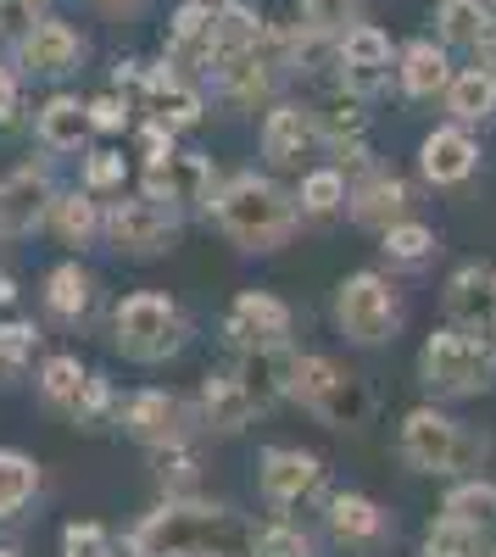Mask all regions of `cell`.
<instances>
[{"instance_id":"obj_1","label":"cell","mask_w":496,"mask_h":557,"mask_svg":"<svg viewBox=\"0 0 496 557\" xmlns=\"http://www.w3.org/2000/svg\"><path fill=\"white\" fill-rule=\"evenodd\" d=\"M134 546L146 557H240L251 546V530L212 507H162Z\"/></svg>"},{"instance_id":"obj_2","label":"cell","mask_w":496,"mask_h":557,"mask_svg":"<svg viewBox=\"0 0 496 557\" xmlns=\"http://www.w3.org/2000/svg\"><path fill=\"white\" fill-rule=\"evenodd\" d=\"M218 218H223V228H230L235 240L274 246V240H285V228H290V201L274 190V184H262V178H235L230 190H223V201H218Z\"/></svg>"},{"instance_id":"obj_3","label":"cell","mask_w":496,"mask_h":557,"mask_svg":"<svg viewBox=\"0 0 496 557\" xmlns=\"http://www.w3.org/2000/svg\"><path fill=\"white\" fill-rule=\"evenodd\" d=\"M491 380V351L469 335H435L424 346V385L446 391V396H463L480 391Z\"/></svg>"},{"instance_id":"obj_4","label":"cell","mask_w":496,"mask_h":557,"mask_svg":"<svg viewBox=\"0 0 496 557\" xmlns=\"http://www.w3.org/2000/svg\"><path fill=\"white\" fill-rule=\"evenodd\" d=\"M117 341L128 357H168L178 346V312L162 296H128L117 307Z\"/></svg>"},{"instance_id":"obj_5","label":"cell","mask_w":496,"mask_h":557,"mask_svg":"<svg viewBox=\"0 0 496 557\" xmlns=\"http://www.w3.org/2000/svg\"><path fill=\"white\" fill-rule=\"evenodd\" d=\"M340 323H346V335L363 341V346L385 341V330L396 323V301L374 273H357L351 285H340Z\"/></svg>"},{"instance_id":"obj_6","label":"cell","mask_w":496,"mask_h":557,"mask_svg":"<svg viewBox=\"0 0 496 557\" xmlns=\"http://www.w3.org/2000/svg\"><path fill=\"white\" fill-rule=\"evenodd\" d=\"M296 396L307 401V407H319L324 418H335V424H351L357 412H363V391L357 385H346L335 368L324 362V357H307V362H296Z\"/></svg>"},{"instance_id":"obj_7","label":"cell","mask_w":496,"mask_h":557,"mask_svg":"<svg viewBox=\"0 0 496 557\" xmlns=\"http://www.w3.org/2000/svg\"><path fill=\"white\" fill-rule=\"evenodd\" d=\"M401 451H408L413 469H458V457H463V441L458 430L446 424L441 412H413L408 424H401Z\"/></svg>"},{"instance_id":"obj_8","label":"cell","mask_w":496,"mask_h":557,"mask_svg":"<svg viewBox=\"0 0 496 557\" xmlns=\"http://www.w3.org/2000/svg\"><path fill=\"white\" fill-rule=\"evenodd\" d=\"M207 162L201 157H151V168H146V196L151 201H201V190H207Z\"/></svg>"},{"instance_id":"obj_9","label":"cell","mask_w":496,"mask_h":557,"mask_svg":"<svg viewBox=\"0 0 496 557\" xmlns=\"http://www.w3.org/2000/svg\"><path fill=\"white\" fill-rule=\"evenodd\" d=\"M112 235H117V246H128V251H157V246L173 235V218H168L157 201H123V207L112 212Z\"/></svg>"},{"instance_id":"obj_10","label":"cell","mask_w":496,"mask_h":557,"mask_svg":"<svg viewBox=\"0 0 496 557\" xmlns=\"http://www.w3.org/2000/svg\"><path fill=\"white\" fill-rule=\"evenodd\" d=\"M290 330V312L274 296H240L235 318H230V335H240L246 346H274Z\"/></svg>"},{"instance_id":"obj_11","label":"cell","mask_w":496,"mask_h":557,"mask_svg":"<svg viewBox=\"0 0 496 557\" xmlns=\"http://www.w3.org/2000/svg\"><path fill=\"white\" fill-rule=\"evenodd\" d=\"M446 307H452V318L463 323V330H491L496 323V285L480 268H463L452 278V290H446Z\"/></svg>"},{"instance_id":"obj_12","label":"cell","mask_w":496,"mask_h":557,"mask_svg":"<svg viewBox=\"0 0 496 557\" xmlns=\"http://www.w3.org/2000/svg\"><path fill=\"white\" fill-rule=\"evenodd\" d=\"M73 57H78V39H73L67 23H39V28L23 39V62H28L34 73H67Z\"/></svg>"},{"instance_id":"obj_13","label":"cell","mask_w":496,"mask_h":557,"mask_svg":"<svg viewBox=\"0 0 496 557\" xmlns=\"http://www.w3.org/2000/svg\"><path fill=\"white\" fill-rule=\"evenodd\" d=\"M307 146H312V123H307L296 107H280L274 117H268V128H262V157L274 162V168H290Z\"/></svg>"},{"instance_id":"obj_14","label":"cell","mask_w":496,"mask_h":557,"mask_svg":"<svg viewBox=\"0 0 496 557\" xmlns=\"http://www.w3.org/2000/svg\"><path fill=\"white\" fill-rule=\"evenodd\" d=\"M312 480H319V462H312L307 451H268V462H262V491L274 502L301 496Z\"/></svg>"},{"instance_id":"obj_15","label":"cell","mask_w":496,"mask_h":557,"mask_svg":"<svg viewBox=\"0 0 496 557\" xmlns=\"http://www.w3.org/2000/svg\"><path fill=\"white\" fill-rule=\"evenodd\" d=\"M469 168H474V146H469L458 128H441V134L424 139V173H430L435 184H452V178H463Z\"/></svg>"},{"instance_id":"obj_16","label":"cell","mask_w":496,"mask_h":557,"mask_svg":"<svg viewBox=\"0 0 496 557\" xmlns=\"http://www.w3.org/2000/svg\"><path fill=\"white\" fill-rule=\"evenodd\" d=\"M45 212V178L39 173H17V178H7L0 184V228H28L34 218Z\"/></svg>"},{"instance_id":"obj_17","label":"cell","mask_w":496,"mask_h":557,"mask_svg":"<svg viewBox=\"0 0 496 557\" xmlns=\"http://www.w3.org/2000/svg\"><path fill=\"white\" fill-rule=\"evenodd\" d=\"M128 424H134V435L140 441H178V430H185V412H178V401L173 396H140L128 407Z\"/></svg>"},{"instance_id":"obj_18","label":"cell","mask_w":496,"mask_h":557,"mask_svg":"<svg viewBox=\"0 0 496 557\" xmlns=\"http://www.w3.org/2000/svg\"><path fill=\"white\" fill-rule=\"evenodd\" d=\"M45 391H51L57 401H73L78 412H96V407L107 401V391H101L96 380H84L73 357H57V362H45Z\"/></svg>"},{"instance_id":"obj_19","label":"cell","mask_w":496,"mask_h":557,"mask_svg":"<svg viewBox=\"0 0 496 557\" xmlns=\"http://www.w3.org/2000/svg\"><path fill=\"white\" fill-rule=\"evenodd\" d=\"M151 107H157V117H162V123H173V128H185V123H196V117H201V101H196L190 89L173 78V73H151Z\"/></svg>"},{"instance_id":"obj_20","label":"cell","mask_w":496,"mask_h":557,"mask_svg":"<svg viewBox=\"0 0 496 557\" xmlns=\"http://www.w3.org/2000/svg\"><path fill=\"white\" fill-rule=\"evenodd\" d=\"M251 412H257V401L240 391V380H212L207 385V418L218 430H240Z\"/></svg>"},{"instance_id":"obj_21","label":"cell","mask_w":496,"mask_h":557,"mask_svg":"<svg viewBox=\"0 0 496 557\" xmlns=\"http://www.w3.org/2000/svg\"><path fill=\"white\" fill-rule=\"evenodd\" d=\"M401 84L413 89V96H435L446 84V57L435 45H408V57H401Z\"/></svg>"},{"instance_id":"obj_22","label":"cell","mask_w":496,"mask_h":557,"mask_svg":"<svg viewBox=\"0 0 496 557\" xmlns=\"http://www.w3.org/2000/svg\"><path fill=\"white\" fill-rule=\"evenodd\" d=\"M84 128H89V117H84V107L78 101H51L39 112V134H45V146H78L84 139Z\"/></svg>"},{"instance_id":"obj_23","label":"cell","mask_w":496,"mask_h":557,"mask_svg":"<svg viewBox=\"0 0 496 557\" xmlns=\"http://www.w3.org/2000/svg\"><path fill=\"white\" fill-rule=\"evenodd\" d=\"M485 7H480V0H446V7H441V34L446 39H458V45H480L485 39Z\"/></svg>"},{"instance_id":"obj_24","label":"cell","mask_w":496,"mask_h":557,"mask_svg":"<svg viewBox=\"0 0 496 557\" xmlns=\"http://www.w3.org/2000/svg\"><path fill=\"white\" fill-rule=\"evenodd\" d=\"M34 496V462L17 457V451H0V519L12 513V507H23Z\"/></svg>"},{"instance_id":"obj_25","label":"cell","mask_w":496,"mask_h":557,"mask_svg":"<svg viewBox=\"0 0 496 557\" xmlns=\"http://www.w3.org/2000/svg\"><path fill=\"white\" fill-rule=\"evenodd\" d=\"M491 107H496V78H491V73L474 67V73H463V78L452 84V112H458V117L474 123V117H485Z\"/></svg>"},{"instance_id":"obj_26","label":"cell","mask_w":496,"mask_h":557,"mask_svg":"<svg viewBox=\"0 0 496 557\" xmlns=\"http://www.w3.org/2000/svg\"><path fill=\"white\" fill-rule=\"evenodd\" d=\"M401 207H408V190H401L396 178H374L363 196H357V218L363 223H390Z\"/></svg>"},{"instance_id":"obj_27","label":"cell","mask_w":496,"mask_h":557,"mask_svg":"<svg viewBox=\"0 0 496 557\" xmlns=\"http://www.w3.org/2000/svg\"><path fill=\"white\" fill-rule=\"evenodd\" d=\"M340 62L346 67H385L390 62V39L380 28H351L340 39Z\"/></svg>"},{"instance_id":"obj_28","label":"cell","mask_w":496,"mask_h":557,"mask_svg":"<svg viewBox=\"0 0 496 557\" xmlns=\"http://www.w3.org/2000/svg\"><path fill=\"white\" fill-rule=\"evenodd\" d=\"M446 519H458V524H496V491H491V485H463V491H452V502H446Z\"/></svg>"},{"instance_id":"obj_29","label":"cell","mask_w":496,"mask_h":557,"mask_svg":"<svg viewBox=\"0 0 496 557\" xmlns=\"http://www.w3.org/2000/svg\"><path fill=\"white\" fill-rule=\"evenodd\" d=\"M330 524H335V535L363 541V535L380 530V513H374V502H363V496H340V502L330 507Z\"/></svg>"},{"instance_id":"obj_30","label":"cell","mask_w":496,"mask_h":557,"mask_svg":"<svg viewBox=\"0 0 496 557\" xmlns=\"http://www.w3.org/2000/svg\"><path fill=\"white\" fill-rule=\"evenodd\" d=\"M173 45L178 51H207V57H218L212 51V12L207 7H185L173 17Z\"/></svg>"},{"instance_id":"obj_31","label":"cell","mask_w":496,"mask_h":557,"mask_svg":"<svg viewBox=\"0 0 496 557\" xmlns=\"http://www.w3.org/2000/svg\"><path fill=\"white\" fill-rule=\"evenodd\" d=\"M430 557H480L474 524H458V519L435 524V530H430Z\"/></svg>"},{"instance_id":"obj_32","label":"cell","mask_w":496,"mask_h":557,"mask_svg":"<svg viewBox=\"0 0 496 557\" xmlns=\"http://www.w3.org/2000/svg\"><path fill=\"white\" fill-rule=\"evenodd\" d=\"M84 301H89L84 273H78V268H57V273H51V307H57V312H84Z\"/></svg>"},{"instance_id":"obj_33","label":"cell","mask_w":496,"mask_h":557,"mask_svg":"<svg viewBox=\"0 0 496 557\" xmlns=\"http://www.w3.org/2000/svg\"><path fill=\"white\" fill-rule=\"evenodd\" d=\"M385 251H390V257H401V262H419V257L430 251V228H419V223L390 228V235H385Z\"/></svg>"},{"instance_id":"obj_34","label":"cell","mask_w":496,"mask_h":557,"mask_svg":"<svg viewBox=\"0 0 496 557\" xmlns=\"http://www.w3.org/2000/svg\"><path fill=\"white\" fill-rule=\"evenodd\" d=\"M301 12H307V28L312 34H330L351 17V0H301Z\"/></svg>"},{"instance_id":"obj_35","label":"cell","mask_w":496,"mask_h":557,"mask_svg":"<svg viewBox=\"0 0 496 557\" xmlns=\"http://www.w3.org/2000/svg\"><path fill=\"white\" fill-rule=\"evenodd\" d=\"M301 201H307V212L340 207V173H312V178L301 184Z\"/></svg>"},{"instance_id":"obj_36","label":"cell","mask_w":496,"mask_h":557,"mask_svg":"<svg viewBox=\"0 0 496 557\" xmlns=\"http://www.w3.org/2000/svg\"><path fill=\"white\" fill-rule=\"evenodd\" d=\"M34 12H39V0H0V39L34 34Z\"/></svg>"},{"instance_id":"obj_37","label":"cell","mask_w":496,"mask_h":557,"mask_svg":"<svg viewBox=\"0 0 496 557\" xmlns=\"http://www.w3.org/2000/svg\"><path fill=\"white\" fill-rule=\"evenodd\" d=\"M57 223H62V235H67V240H89V228H96V212H89V201L73 196V201L57 207Z\"/></svg>"},{"instance_id":"obj_38","label":"cell","mask_w":496,"mask_h":557,"mask_svg":"<svg viewBox=\"0 0 496 557\" xmlns=\"http://www.w3.org/2000/svg\"><path fill=\"white\" fill-rule=\"evenodd\" d=\"M257 552H262V557H307V541H301L296 530H268Z\"/></svg>"},{"instance_id":"obj_39","label":"cell","mask_w":496,"mask_h":557,"mask_svg":"<svg viewBox=\"0 0 496 557\" xmlns=\"http://www.w3.org/2000/svg\"><path fill=\"white\" fill-rule=\"evenodd\" d=\"M67 557H101V530L96 524L67 530Z\"/></svg>"},{"instance_id":"obj_40","label":"cell","mask_w":496,"mask_h":557,"mask_svg":"<svg viewBox=\"0 0 496 557\" xmlns=\"http://www.w3.org/2000/svg\"><path fill=\"white\" fill-rule=\"evenodd\" d=\"M117 178H123V162L112 151H101L96 162H89V184H117Z\"/></svg>"},{"instance_id":"obj_41","label":"cell","mask_w":496,"mask_h":557,"mask_svg":"<svg viewBox=\"0 0 496 557\" xmlns=\"http://www.w3.org/2000/svg\"><path fill=\"white\" fill-rule=\"evenodd\" d=\"M89 123H96V128H117L123 123V107L117 101H96V107H89Z\"/></svg>"},{"instance_id":"obj_42","label":"cell","mask_w":496,"mask_h":557,"mask_svg":"<svg viewBox=\"0 0 496 557\" xmlns=\"http://www.w3.org/2000/svg\"><path fill=\"white\" fill-rule=\"evenodd\" d=\"M0 346H7L12 357H23V346H28V330H23V323H12V330H0Z\"/></svg>"},{"instance_id":"obj_43","label":"cell","mask_w":496,"mask_h":557,"mask_svg":"<svg viewBox=\"0 0 496 557\" xmlns=\"http://www.w3.org/2000/svg\"><path fill=\"white\" fill-rule=\"evenodd\" d=\"M480 62L496 73V34H485V39H480Z\"/></svg>"},{"instance_id":"obj_44","label":"cell","mask_w":496,"mask_h":557,"mask_svg":"<svg viewBox=\"0 0 496 557\" xmlns=\"http://www.w3.org/2000/svg\"><path fill=\"white\" fill-rule=\"evenodd\" d=\"M7 112H12V78L0 73V117H7Z\"/></svg>"}]
</instances>
